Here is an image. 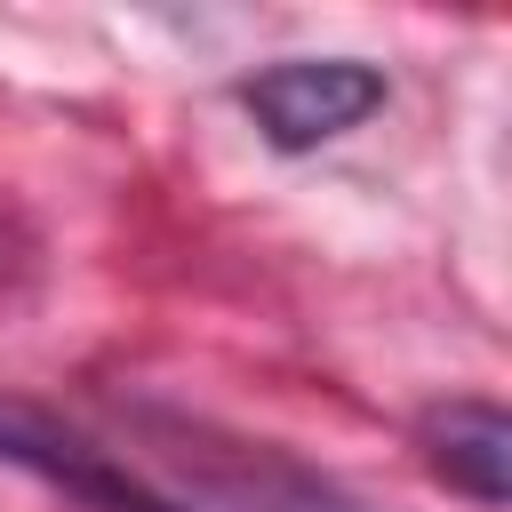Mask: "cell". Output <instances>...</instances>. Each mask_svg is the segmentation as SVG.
<instances>
[{
  "instance_id": "6da1fadb",
  "label": "cell",
  "mask_w": 512,
  "mask_h": 512,
  "mask_svg": "<svg viewBox=\"0 0 512 512\" xmlns=\"http://www.w3.org/2000/svg\"><path fill=\"white\" fill-rule=\"evenodd\" d=\"M240 104H248V120L264 128V144L312 152V144L360 128V120L384 104V72L360 64V56H288V64L248 72V80H240Z\"/></svg>"
},
{
  "instance_id": "7a4b0ae2",
  "label": "cell",
  "mask_w": 512,
  "mask_h": 512,
  "mask_svg": "<svg viewBox=\"0 0 512 512\" xmlns=\"http://www.w3.org/2000/svg\"><path fill=\"white\" fill-rule=\"evenodd\" d=\"M0 464L40 472L48 488L80 496L88 512H176V504H168V496H152L136 472H120L104 448H88V440L56 432V424H48V416H32V408H0Z\"/></svg>"
},
{
  "instance_id": "3957f363",
  "label": "cell",
  "mask_w": 512,
  "mask_h": 512,
  "mask_svg": "<svg viewBox=\"0 0 512 512\" xmlns=\"http://www.w3.org/2000/svg\"><path fill=\"white\" fill-rule=\"evenodd\" d=\"M416 440H424L432 472H440L448 488L480 496L488 512L512 496V416H504L496 400H448V408L424 416Z\"/></svg>"
},
{
  "instance_id": "277c9868",
  "label": "cell",
  "mask_w": 512,
  "mask_h": 512,
  "mask_svg": "<svg viewBox=\"0 0 512 512\" xmlns=\"http://www.w3.org/2000/svg\"><path fill=\"white\" fill-rule=\"evenodd\" d=\"M256 512H368V504H352L344 488H328L296 464H256Z\"/></svg>"
}]
</instances>
